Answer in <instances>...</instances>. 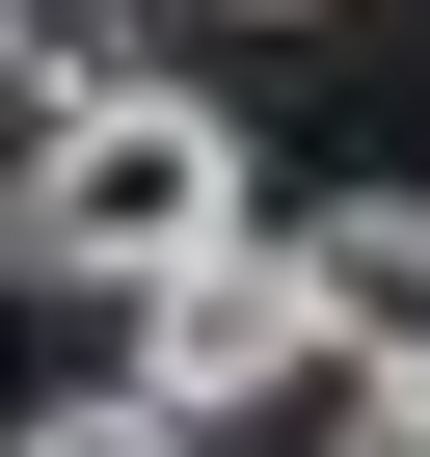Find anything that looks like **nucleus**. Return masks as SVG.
I'll list each match as a JSON object with an SVG mask.
<instances>
[{"label":"nucleus","mask_w":430,"mask_h":457,"mask_svg":"<svg viewBox=\"0 0 430 457\" xmlns=\"http://www.w3.org/2000/svg\"><path fill=\"white\" fill-rule=\"evenodd\" d=\"M269 215H243V108L215 81H161V54H81L54 108H28V162H0V270L28 296H188V270H243Z\"/></svg>","instance_id":"nucleus-1"},{"label":"nucleus","mask_w":430,"mask_h":457,"mask_svg":"<svg viewBox=\"0 0 430 457\" xmlns=\"http://www.w3.org/2000/svg\"><path fill=\"white\" fill-rule=\"evenodd\" d=\"M28 457H188V430H161V403H135V377H108V403H54V430H28Z\"/></svg>","instance_id":"nucleus-4"},{"label":"nucleus","mask_w":430,"mask_h":457,"mask_svg":"<svg viewBox=\"0 0 430 457\" xmlns=\"http://www.w3.org/2000/svg\"><path fill=\"white\" fill-rule=\"evenodd\" d=\"M54 81H81V54H54V28H28V0H0V108H54Z\"/></svg>","instance_id":"nucleus-6"},{"label":"nucleus","mask_w":430,"mask_h":457,"mask_svg":"<svg viewBox=\"0 0 430 457\" xmlns=\"http://www.w3.org/2000/svg\"><path fill=\"white\" fill-rule=\"evenodd\" d=\"M296 377H350V350H323V270H296V243H243V270L135 296V403H161V430H243V403H296Z\"/></svg>","instance_id":"nucleus-2"},{"label":"nucleus","mask_w":430,"mask_h":457,"mask_svg":"<svg viewBox=\"0 0 430 457\" xmlns=\"http://www.w3.org/2000/svg\"><path fill=\"white\" fill-rule=\"evenodd\" d=\"M296 270H323V350L350 377H430V188H323Z\"/></svg>","instance_id":"nucleus-3"},{"label":"nucleus","mask_w":430,"mask_h":457,"mask_svg":"<svg viewBox=\"0 0 430 457\" xmlns=\"http://www.w3.org/2000/svg\"><path fill=\"white\" fill-rule=\"evenodd\" d=\"M243 28H269V0H243Z\"/></svg>","instance_id":"nucleus-7"},{"label":"nucleus","mask_w":430,"mask_h":457,"mask_svg":"<svg viewBox=\"0 0 430 457\" xmlns=\"http://www.w3.org/2000/svg\"><path fill=\"white\" fill-rule=\"evenodd\" d=\"M323 430L350 457H430V377H323Z\"/></svg>","instance_id":"nucleus-5"}]
</instances>
